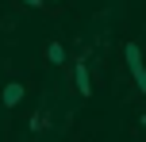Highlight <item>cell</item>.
Masks as SVG:
<instances>
[{"label":"cell","instance_id":"3","mask_svg":"<svg viewBox=\"0 0 146 142\" xmlns=\"http://www.w3.org/2000/svg\"><path fill=\"white\" fill-rule=\"evenodd\" d=\"M42 58H46V65H54V69H69V58H73V54L66 50V42H62V38H50V42H46V50H42Z\"/></svg>","mask_w":146,"mask_h":142},{"label":"cell","instance_id":"7","mask_svg":"<svg viewBox=\"0 0 146 142\" xmlns=\"http://www.w3.org/2000/svg\"><path fill=\"white\" fill-rule=\"evenodd\" d=\"M139 131L146 135V112H139Z\"/></svg>","mask_w":146,"mask_h":142},{"label":"cell","instance_id":"6","mask_svg":"<svg viewBox=\"0 0 146 142\" xmlns=\"http://www.w3.org/2000/svg\"><path fill=\"white\" fill-rule=\"evenodd\" d=\"M23 8H31V12H50L54 15V8H50V0H19Z\"/></svg>","mask_w":146,"mask_h":142},{"label":"cell","instance_id":"2","mask_svg":"<svg viewBox=\"0 0 146 142\" xmlns=\"http://www.w3.org/2000/svg\"><path fill=\"white\" fill-rule=\"evenodd\" d=\"M123 58H127V69H131V77H135V89L146 96V58H142V46L135 42V38L123 42Z\"/></svg>","mask_w":146,"mask_h":142},{"label":"cell","instance_id":"8","mask_svg":"<svg viewBox=\"0 0 146 142\" xmlns=\"http://www.w3.org/2000/svg\"><path fill=\"white\" fill-rule=\"evenodd\" d=\"M62 4H66V0H50V8H54V12H62Z\"/></svg>","mask_w":146,"mask_h":142},{"label":"cell","instance_id":"1","mask_svg":"<svg viewBox=\"0 0 146 142\" xmlns=\"http://www.w3.org/2000/svg\"><path fill=\"white\" fill-rule=\"evenodd\" d=\"M69 81H73V89H77V96H81V100H88V96H92V73H88V50H73V58H69Z\"/></svg>","mask_w":146,"mask_h":142},{"label":"cell","instance_id":"4","mask_svg":"<svg viewBox=\"0 0 146 142\" xmlns=\"http://www.w3.org/2000/svg\"><path fill=\"white\" fill-rule=\"evenodd\" d=\"M23 100H27V85H23V81H8V85H4V92H0V104L12 112V108H19Z\"/></svg>","mask_w":146,"mask_h":142},{"label":"cell","instance_id":"5","mask_svg":"<svg viewBox=\"0 0 146 142\" xmlns=\"http://www.w3.org/2000/svg\"><path fill=\"white\" fill-rule=\"evenodd\" d=\"M50 127H54V115L46 112V108H38V112L27 119V131H31V135H42V131H50Z\"/></svg>","mask_w":146,"mask_h":142}]
</instances>
